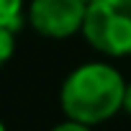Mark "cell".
<instances>
[{
    "instance_id": "obj_3",
    "label": "cell",
    "mask_w": 131,
    "mask_h": 131,
    "mask_svg": "<svg viewBox=\"0 0 131 131\" xmlns=\"http://www.w3.org/2000/svg\"><path fill=\"white\" fill-rule=\"evenodd\" d=\"M88 16V3L82 0H31L28 23L39 36L70 39L82 34Z\"/></svg>"
},
{
    "instance_id": "obj_6",
    "label": "cell",
    "mask_w": 131,
    "mask_h": 131,
    "mask_svg": "<svg viewBox=\"0 0 131 131\" xmlns=\"http://www.w3.org/2000/svg\"><path fill=\"white\" fill-rule=\"evenodd\" d=\"M51 131H93V126H88V123H80V121H72V118H67L64 123L54 126Z\"/></svg>"
},
{
    "instance_id": "obj_4",
    "label": "cell",
    "mask_w": 131,
    "mask_h": 131,
    "mask_svg": "<svg viewBox=\"0 0 131 131\" xmlns=\"http://www.w3.org/2000/svg\"><path fill=\"white\" fill-rule=\"evenodd\" d=\"M23 5L26 0H0V26L18 31L23 23Z\"/></svg>"
},
{
    "instance_id": "obj_9",
    "label": "cell",
    "mask_w": 131,
    "mask_h": 131,
    "mask_svg": "<svg viewBox=\"0 0 131 131\" xmlns=\"http://www.w3.org/2000/svg\"><path fill=\"white\" fill-rule=\"evenodd\" d=\"M0 131H5V126H3V121H0Z\"/></svg>"
},
{
    "instance_id": "obj_7",
    "label": "cell",
    "mask_w": 131,
    "mask_h": 131,
    "mask_svg": "<svg viewBox=\"0 0 131 131\" xmlns=\"http://www.w3.org/2000/svg\"><path fill=\"white\" fill-rule=\"evenodd\" d=\"M123 111L131 113V82H126V90H123Z\"/></svg>"
},
{
    "instance_id": "obj_8",
    "label": "cell",
    "mask_w": 131,
    "mask_h": 131,
    "mask_svg": "<svg viewBox=\"0 0 131 131\" xmlns=\"http://www.w3.org/2000/svg\"><path fill=\"white\" fill-rule=\"evenodd\" d=\"M82 3H88V5H93V3H98V0H82Z\"/></svg>"
},
{
    "instance_id": "obj_5",
    "label": "cell",
    "mask_w": 131,
    "mask_h": 131,
    "mask_svg": "<svg viewBox=\"0 0 131 131\" xmlns=\"http://www.w3.org/2000/svg\"><path fill=\"white\" fill-rule=\"evenodd\" d=\"M13 51H16V31L0 26V70L10 62Z\"/></svg>"
},
{
    "instance_id": "obj_2",
    "label": "cell",
    "mask_w": 131,
    "mask_h": 131,
    "mask_svg": "<svg viewBox=\"0 0 131 131\" xmlns=\"http://www.w3.org/2000/svg\"><path fill=\"white\" fill-rule=\"evenodd\" d=\"M85 41L105 57L131 54V0H98L88 5Z\"/></svg>"
},
{
    "instance_id": "obj_1",
    "label": "cell",
    "mask_w": 131,
    "mask_h": 131,
    "mask_svg": "<svg viewBox=\"0 0 131 131\" xmlns=\"http://www.w3.org/2000/svg\"><path fill=\"white\" fill-rule=\"evenodd\" d=\"M126 82L121 72L105 62H88L67 75L59 90V103L67 118L95 126L123 111Z\"/></svg>"
}]
</instances>
